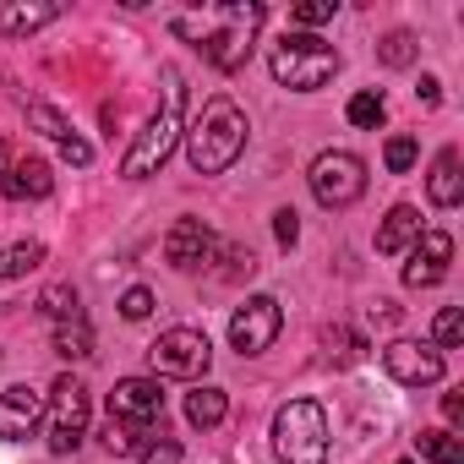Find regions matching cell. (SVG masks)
<instances>
[{
  "label": "cell",
  "mask_w": 464,
  "mask_h": 464,
  "mask_svg": "<svg viewBox=\"0 0 464 464\" xmlns=\"http://www.w3.org/2000/svg\"><path fill=\"white\" fill-rule=\"evenodd\" d=\"M246 115H241V104L229 99V93H213L208 104H202V115L180 131L186 137V159H191V169L197 175H224L229 164L241 159V148H246Z\"/></svg>",
  "instance_id": "6da1fadb"
},
{
  "label": "cell",
  "mask_w": 464,
  "mask_h": 464,
  "mask_svg": "<svg viewBox=\"0 0 464 464\" xmlns=\"http://www.w3.org/2000/svg\"><path fill=\"white\" fill-rule=\"evenodd\" d=\"M218 23L224 28H197L191 17H175V34L180 39H197V50H202V61L208 66H218V72H241L246 61H252V34L268 23V6H218Z\"/></svg>",
  "instance_id": "7a4b0ae2"
},
{
  "label": "cell",
  "mask_w": 464,
  "mask_h": 464,
  "mask_svg": "<svg viewBox=\"0 0 464 464\" xmlns=\"http://www.w3.org/2000/svg\"><path fill=\"white\" fill-rule=\"evenodd\" d=\"M180 104H186V82H180V72H164V99H159L153 121L131 137V148H126V159H121V175L148 180V175L164 169V159L175 153V142H180V131H186Z\"/></svg>",
  "instance_id": "3957f363"
},
{
  "label": "cell",
  "mask_w": 464,
  "mask_h": 464,
  "mask_svg": "<svg viewBox=\"0 0 464 464\" xmlns=\"http://www.w3.org/2000/svg\"><path fill=\"white\" fill-rule=\"evenodd\" d=\"M268 72L290 93H317V88H328L339 77V50L312 39V34H285L274 44V55H268Z\"/></svg>",
  "instance_id": "277c9868"
},
{
  "label": "cell",
  "mask_w": 464,
  "mask_h": 464,
  "mask_svg": "<svg viewBox=\"0 0 464 464\" xmlns=\"http://www.w3.org/2000/svg\"><path fill=\"white\" fill-rule=\"evenodd\" d=\"M274 453L285 464H328V415L317 399H290L274 415Z\"/></svg>",
  "instance_id": "5b68a950"
},
{
  "label": "cell",
  "mask_w": 464,
  "mask_h": 464,
  "mask_svg": "<svg viewBox=\"0 0 464 464\" xmlns=\"http://www.w3.org/2000/svg\"><path fill=\"white\" fill-rule=\"evenodd\" d=\"M93 420V399L82 388V377H55V388L44 393V431H50V453H77V442L88 437Z\"/></svg>",
  "instance_id": "8992f818"
},
{
  "label": "cell",
  "mask_w": 464,
  "mask_h": 464,
  "mask_svg": "<svg viewBox=\"0 0 464 464\" xmlns=\"http://www.w3.org/2000/svg\"><path fill=\"white\" fill-rule=\"evenodd\" d=\"M148 366H153V377L197 382V377L213 366V344H208V334H197V328H164V334L148 344Z\"/></svg>",
  "instance_id": "52a82bcc"
},
{
  "label": "cell",
  "mask_w": 464,
  "mask_h": 464,
  "mask_svg": "<svg viewBox=\"0 0 464 464\" xmlns=\"http://www.w3.org/2000/svg\"><path fill=\"white\" fill-rule=\"evenodd\" d=\"M306 180H312V197H317L323 208H350V202H361V191H366V164H361L355 153H344V148H328V153L312 159Z\"/></svg>",
  "instance_id": "ba28073f"
},
{
  "label": "cell",
  "mask_w": 464,
  "mask_h": 464,
  "mask_svg": "<svg viewBox=\"0 0 464 464\" xmlns=\"http://www.w3.org/2000/svg\"><path fill=\"white\" fill-rule=\"evenodd\" d=\"M110 420H121L131 431H159V420H164L159 377H121L115 393H110Z\"/></svg>",
  "instance_id": "9c48e42d"
},
{
  "label": "cell",
  "mask_w": 464,
  "mask_h": 464,
  "mask_svg": "<svg viewBox=\"0 0 464 464\" xmlns=\"http://www.w3.org/2000/svg\"><path fill=\"white\" fill-rule=\"evenodd\" d=\"M279 328H285L279 301H274V295H252L236 317H229V344H236L241 355H263V350L279 339Z\"/></svg>",
  "instance_id": "30bf717a"
},
{
  "label": "cell",
  "mask_w": 464,
  "mask_h": 464,
  "mask_svg": "<svg viewBox=\"0 0 464 464\" xmlns=\"http://www.w3.org/2000/svg\"><path fill=\"white\" fill-rule=\"evenodd\" d=\"M382 366H388V377L404 382V388H431V382H442V350H437V344L393 339V344L382 350Z\"/></svg>",
  "instance_id": "8fae6325"
},
{
  "label": "cell",
  "mask_w": 464,
  "mask_h": 464,
  "mask_svg": "<svg viewBox=\"0 0 464 464\" xmlns=\"http://www.w3.org/2000/svg\"><path fill=\"white\" fill-rule=\"evenodd\" d=\"M448 263H453V236H448V229H420V241L410 246V263H404V290L442 285Z\"/></svg>",
  "instance_id": "7c38bea8"
},
{
  "label": "cell",
  "mask_w": 464,
  "mask_h": 464,
  "mask_svg": "<svg viewBox=\"0 0 464 464\" xmlns=\"http://www.w3.org/2000/svg\"><path fill=\"white\" fill-rule=\"evenodd\" d=\"M213 252H218V241H213V229H208L202 218H175V224H169V236H164V263H169V268L191 274V268H202Z\"/></svg>",
  "instance_id": "4fadbf2b"
},
{
  "label": "cell",
  "mask_w": 464,
  "mask_h": 464,
  "mask_svg": "<svg viewBox=\"0 0 464 464\" xmlns=\"http://www.w3.org/2000/svg\"><path fill=\"white\" fill-rule=\"evenodd\" d=\"M44 426V393H34L28 382L0 393V442H23Z\"/></svg>",
  "instance_id": "5bb4252c"
},
{
  "label": "cell",
  "mask_w": 464,
  "mask_h": 464,
  "mask_svg": "<svg viewBox=\"0 0 464 464\" xmlns=\"http://www.w3.org/2000/svg\"><path fill=\"white\" fill-rule=\"evenodd\" d=\"M61 17L55 0H0V39H28Z\"/></svg>",
  "instance_id": "9a60e30c"
},
{
  "label": "cell",
  "mask_w": 464,
  "mask_h": 464,
  "mask_svg": "<svg viewBox=\"0 0 464 464\" xmlns=\"http://www.w3.org/2000/svg\"><path fill=\"white\" fill-rule=\"evenodd\" d=\"M0 191H6L12 202H44V197L55 191V175H50L44 159H12V169H6V180H0Z\"/></svg>",
  "instance_id": "2e32d148"
},
{
  "label": "cell",
  "mask_w": 464,
  "mask_h": 464,
  "mask_svg": "<svg viewBox=\"0 0 464 464\" xmlns=\"http://www.w3.org/2000/svg\"><path fill=\"white\" fill-rule=\"evenodd\" d=\"M464 153L459 148H442L437 159H431V175H426V197L437 202V208H459L464 202Z\"/></svg>",
  "instance_id": "e0dca14e"
},
{
  "label": "cell",
  "mask_w": 464,
  "mask_h": 464,
  "mask_svg": "<svg viewBox=\"0 0 464 464\" xmlns=\"http://www.w3.org/2000/svg\"><path fill=\"white\" fill-rule=\"evenodd\" d=\"M415 241H420V213H415L410 202L388 208V218L377 224V252H382V257H399V252H410Z\"/></svg>",
  "instance_id": "ac0fdd59"
},
{
  "label": "cell",
  "mask_w": 464,
  "mask_h": 464,
  "mask_svg": "<svg viewBox=\"0 0 464 464\" xmlns=\"http://www.w3.org/2000/svg\"><path fill=\"white\" fill-rule=\"evenodd\" d=\"M55 334V355H66V361H88L93 355V328H88V317L77 312V317H66V323H50Z\"/></svg>",
  "instance_id": "d6986e66"
},
{
  "label": "cell",
  "mask_w": 464,
  "mask_h": 464,
  "mask_svg": "<svg viewBox=\"0 0 464 464\" xmlns=\"http://www.w3.org/2000/svg\"><path fill=\"white\" fill-rule=\"evenodd\" d=\"M224 415H229V393H224V388H191V393H186V420H191V426L208 431V426H218Z\"/></svg>",
  "instance_id": "ffe728a7"
},
{
  "label": "cell",
  "mask_w": 464,
  "mask_h": 464,
  "mask_svg": "<svg viewBox=\"0 0 464 464\" xmlns=\"http://www.w3.org/2000/svg\"><path fill=\"white\" fill-rule=\"evenodd\" d=\"M415 448H420V459H431V464H464V442H459L453 431H442V426H426V431L415 437Z\"/></svg>",
  "instance_id": "44dd1931"
},
{
  "label": "cell",
  "mask_w": 464,
  "mask_h": 464,
  "mask_svg": "<svg viewBox=\"0 0 464 464\" xmlns=\"http://www.w3.org/2000/svg\"><path fill=\"white\" fill-rule=\"evenodd\" d=\"M44 263V246L39 241H17V246H0V279H23Z\"/></svg>",
  "instance_id": "7402d4cb"
},
{
  "label": "cell",
  "mask_w": 464,
  "mask_h": 464,
  "mask_svg": "<svg viewBox=\"0 0 464 464\" xmlns=\"http://www.w3.org/2000/svg\"><path fill=\"white\" fill-rule=\"evenodd\" d=\"M344 115H350V126L377 131V126L388 121V104H382V93H377V88H366V93H355V99H350V110H344Z\"/></svg>",
  "instance_id": "603a6c76"
},
{
  "label": "cell",
  "mask_w": 464,
  "mask_h": 464,
  "mask_svg": "<svg viewBox=\"0 0 464 464\" xmlns=\"http://www.w3.org/2000/svg\"><path fill=\"white\" fill-rule=\"evenodd\" d=\"M28 126H39L50 142H66V137H72V121H66L55 104H44V99H34V104H28Z\"/></svg>",
  "instance_id": "cb8c5ba5"
},
{
  "label": "cell",
  "mask_w": 464,
  "mask_h": 464,
  "mask_svg": "<svg viewBox=\"0 0 464 464\" xmlns=\"http://www.w3.org/2000/svg\"><path fill=\"white\" fill-rule=\"evenodd\" d=\"M39 312H44L50 323H66V317H77V312H82V301H77V290H72V285H50V290L39 295Z\"/></svg>",
  "instance_id": "d4e9b609"
},
{
  "label": "cell",
  "mask_w": 464,
  "mask_h": 464,
  "mask_svg": "<svg viewBox=\"0 0 464 464\" xmlns=\"http://www.w3.org/2000/svg\"><path fill=\"white\" fill-rule=\"evenodd\" d=\"M377 61H382V66H410V61H415V34H410V28H393V34L377 44Z\"/></svg>",
  "instance_id": "484cf974"
},
{
  "label": "cell",
  "mask_w": 464,
  "mask_h": 464,
  "mask_svg": "<svg viewBox=\"0 0 464 464\" xmlns=\"http://www.w3.org/2000/svg\"><path fill=\"white\" fill-rule=\"evenodd\" d=\"M431 334H437V350H459V344H464V312H459V306H442Z\"/></svg>",
  "instance_id": "4316f807"
},
{
  "label": "cell",
  "mask_w": 464,
  "mask_h": 464,
  "mask_svg": "<svg viewBox=\"0 0 464 464\" xmlns=\"http://www.w3.org/2000/svg\"><path fill=\"white\" fill-rule=\"evenodd\" d=\"M415 159H420V142H415V137H388V148H382V164H388L393 175H404Z\"/></svg>",
  "instance_id": "83f0119b"
},
{
  "label": "cell",
  "mask_w": 464,
  "mask_h": 464,
  "mask_svg": "<svg viewBox=\"0 0 464 464\" xmlns=\"http://www.w3.org/2000/svg\"><path fill=\"white\" fill-rule=\"evenodd\" d=\"M334 12H339V0H301V6L290 12V23H301V28H323V23H334Z\"/></svg>",
  "instance_id": "f1b7e54d"
},
{
  "label": "cell",
  "mask_w": 464,
  "mask_h": 464,
  "mask_svg": "<svg viewBox=\"0 0 464 464\" xmlns=\"http://www.w3.org/2000/svg\"><path fill=\"white\" fill-rule=\"evenodd\" d=\"M148 312H153V290H148V285H131V290L121 295V317H126V323H142Z\"/></svg>",
  "instance_id": "f546056e"
},
{
  "label": "cell",
  "mask_w": 464,
  "mask_h": 464,
  "mask_svg": "<svg viewBox=\"0 0 464 464\" xmlns=\"http://www.w3.org/2000/svg\"><path fill=\"white\" fill-rule=\"evenodd\" d=\"M142 437H148V431H131V426H121V420L104 426V448H110V453H137Z\"/></svg>",
  "instance_id": "4dcf8cb0"
},
{
  "label": "cell",
  "mask_w": 464,
  "mask_h": 464,
  "mask_svg": "<svg viewBox=\"0 0 464 464\" xmlns=\"http://www.w3.org/2000/svg\"><path fill=\"white\" fill-rule=\"evenodd\" d=\"M274 236H279V246H295L301 241V213L295 208H279L274 213Z\"/></svg>",
  "instance_id": "1f68e13d"
},
{
  "label": "cell",
  "mask_w": 464,
  "mask_h": 464,
  "mask_svg": "<svg viewBox=\"0 0 464 464\" xmlns=\"http://www.w3.org/2000/svg\"><path fill=\"white\" fill-rule=\"evenodd\" d=\"M61 159H66V164H77V169H88V164H93V148H88V142L72 131V137L61 142Z\"/></svg>",
  "instance_id": "d6a6232c"
},
{
  "label": "cell",
  "mask_w": 464,
  "mask_h": 464,
  "mask_svg": "<svg viewBox=\"0 0 464 464\" xmlns=\"http://www.w3.org/2000/svg\"><path fill=\"white\" fill-rule=\"evenodd\" d=\"M137 464H180V442H169V437H164V442H153Z\"/></svg>",
  "instance_id": "836d02e7"
},
{
  "label": "cell",
  "mask_w": 464,
  "mask_h": 464,
  "mask_svg": "<svg viewBox=\"0 0 464 464\" xmlns=\"http://www.w3.org/2000/svg\"><path fill=\"white\" fill-rule=\"evenodd\" d=\"M257 268V257L246 252V246H229V268H224V279H241V274H252Z\"/></svg>",
  "instance_id": "e575fe53"
},
{
  "label": "cell",
  "mask_w": 464,
  "mask_h": 464,
  "mask_svg": "<svg viewBox=\"0 0 464 464\" xmlns=\"http://www.w3.org/2000/svg\"><path fill=\"white\" fill-rule=\"evenodd\" d=\"M442 415H448V426H464V399L459 393H442Z\"/></svg>",
  "instance_id": "d590c367"
},
{
  "label": "cell",
  "mask_w": 464,
  "mask_h": 464,
  "mask_svg": "<svg viewBox=\"0 0 464 464\" xmlns=\"http://www.w3.org/2000/svg\"><path fill=\"white\" fill-rule=\"evenodd\" d=\"M420 99L437 104V99H442V82H437V77H420Z\"/></svg>",
  "instance_id": "8d00e7d4"
},
{
  "label": "cell",
  "mask_w": 464,
  "mask_h": 464,
  "mask_svg": "<svg viewBox=\"0 0 464 464\" xmlns=\"http://www.w3.org/2000/svg\"><path fill=\"white\" fill-rule=\"evenodd\" d=\"M6 169H12V148L0 142V180H6Z\"/></svg>",
  "instance_id": "74e56055"
},
{
  "label": "cell",
  "mask_w": 464,
  "mask_h": 464,
  "mask_svg": "<svg viewBox=\"0 0 464 464\" xmlns=\"http://www.w3.org/2000/svg\"><path fill=\"white\" fill-rule=\"evenodd\" d=\"M399 464H410V459H399Z\"/></svg>",
  "instance_id": "f35d334b"
}]
</instances>
